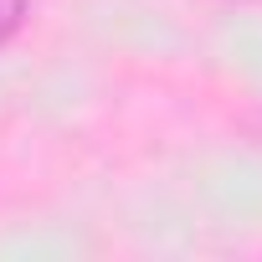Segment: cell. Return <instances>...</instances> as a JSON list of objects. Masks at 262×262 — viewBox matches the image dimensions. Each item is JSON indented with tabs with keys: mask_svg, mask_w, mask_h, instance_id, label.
Instances as JSON below:
<instances>
[{
	"mask_svg": "<svg viewBox=\"0 0 262 262\" xmlns=\"http://www.w3.org/2000/svg\"><path fill=\"white\" fill-rule=\"evenodd\" d=\"M31 16V0H0V47H6Z\"/></svg>",
	"mask_w": 262,
	"mask_h": 262,
	"instance_id": "1",
	"label": "cell"
}]
</instances>
